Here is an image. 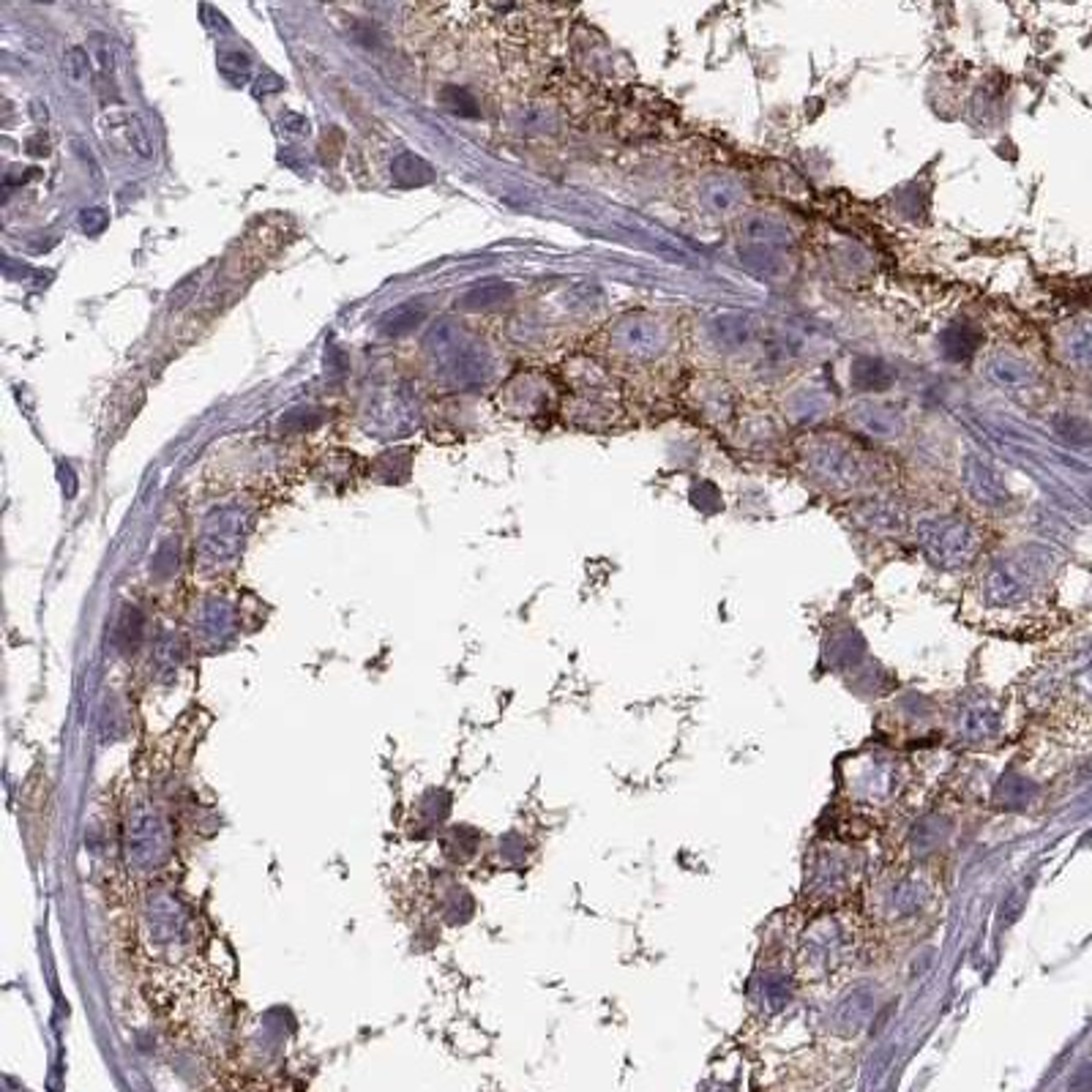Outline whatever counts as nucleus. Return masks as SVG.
Here are the masks:
<instances>
[{
  "mask_svg": "<svg viewBox=\"0 0 1092 1092\" xmlns=\"http://www.w3.org/2000/svg\"><path fill=\"white\" fill-rule=\"evenodd\" d=\"M1032 710L1065 724L1092 726V636L1074 639L1024 683Z\"/></svg>",
  "mask_w": 1092,
  "mask_h": 1092,
  "instance_id": "nucleus-1",
  "label": "nucleus"
},
{
  "mask_svg": "<svg viewBox=\"0 0 1092 1092\" xmlns=\"http://www.w3.org/2000/svg\"><path fill=\"white\" fill-rule=\"evenodd\" d=\"M1049 576L1046 557L1038 549H1021L989 560L975 579V598L992 615H1024L1043 593Z\"/></svg>",
  "mask_w": 1092,
  "mask_h": 1092,
  "instance_id": "nucleus-2",
  "label": "nucleus"
},
{
  "mask_svg": "<svg viewBox=\"0 0 1092 1092\" xmlns=\"http://www.w3.org/2000/svg\"><path fill=\"white\" fill-rule=\"evenodd\" d=\"M800 459H806V468L819 483L839 489L863 486L874 470L871 457L844 435H814V440L803 446Z\"/></svg>",
  "mask_w": 1092,
  "mask_h": 1092,
  "instance_id": "nucleus-3",
  "label": "nucleus"
},
{
  "mask_svg": "<svg viewBox=\"0 0 1092 1092\" xmlns=\"http://www.w3.org/2000/svg\"><path fill=\"white\" fill-rule=\"evenodd\" d=\"M904 784L901 762L888 751H863L844 768V786L847 792L865 806H885L890 803Z\"/></svg>",
  "mask_w": 1092,
  "mask_h": 1092,
  "instance_id": "nucleus-4",
  "label": "nucleus"
},
{
  "mask_svg": "<svg viewBox=\"0 0 1092 1092\" xmlns=\"http://www.w3.org/2000/svg\"><path fill=\"white\" fill-rule=\"evenodd\" d=\"M918 541L939 568H961L975 557L978 539L972 525L956 514H932L918 522Z\"/></svg>",
  "mask_w": 1092,
  "mask_h": 1092,
  "instance_id": "nucleus-5",
  "label": "nucleus"
},
{
  "mask_svg": "<svg viewBox=\"0 0 1092 1092\" xmlns=\"http://www.w3.org/2000/svg\"><path fill=\"white\" fill-rule=\"evenodd\" d=\"M853 950H855V939H853V932L844 926V921L822 918V921H814L811 929L800 939L797 967L806 975L819 978V975H828V972L844 967L847 958L853 956Z\"/></svg>",
  "mask_w": 1092,
  "mask_h": 1092,
  "instance_id": "nucleus-6",
  "label": "nucleus"
},
{
  "mask_svg": "<svg viewBox=\"0 0 1092 1092\" xmlns=\"http://www.w3.org/2000/svg\"><path fill=\"white\" fill-rule=\"evenodd\" d=\"M126 850L137 868H157L169 858L172 839L164 817L154 806H134L126 822Z\"/></svg>",
  "mask_w": 1092,
  "mask_h": 1092,
  "instance_id": "nucleus-7",
  "label": "nucleus"
},
{
  "mask_svg": "<svg viewBox=\"0 0 1092 1092\" xmlns=\"http://www.w3.org/2000/svg\"><path fill=\"white\" fill-rule=\"evenodd\" d=\"M669 342V331L664 328L661 319L650 314H631L615 325L612 344L618 347V355L631 361V364H650L664 355V347Z\"/></svg>",
  "mask_w": 1092,
  "mask_h": 1092,
  "instance_id": "nucleus-8",
  "label": "nucleus"
},
{
  "mask_svg": "<svg viewBox=\"0 0 1092 1092\" xmlns=\"http://www.w3.org/2000/svg\"><path fill=\"white\" fill-rule=\"evenodd\" d=\"M855 877H858L855 855L839 847H828L811 860V874L806 885L808 893L817 899H839L855 885Z\"/></svg>",
  "mask_w": 1092,
  "mask_h": 1092,
  "instance_id": "nucleus-9",
  "label": "nucleus"
},
{
  "mask_svg": "<svg viewBox=\"0 0 1092 1092\" xmlns=\"http://www.w3.org/2000/svg\"><path fill=\"white\" fill-rule=\"evenodd\" d=\"M950 726L964 743L992 740L1000 729V710L983 694H970L953 704Z\"/></svg>",
  "mask_w": 1092,
  "mask_h": 1092,
  "instance_id": "nucleus-10",
  "label": "nucleus"
},
{
  "mask_svg": "<svg viewBox=\"0 0 1092 1092\" xmlns=\"http://www.w3.org/2000/svg\"><path fill=\"white\" fill-rule=\"evenodd\" d=\"M924 904H926V885L918 877L893 879L879 896V907L890 915V921H907L918 915Z\"/></svg>",
  "mask_w": 1092,
  "mask_h": 1092,
  "instance_id": "nucleus-11",
  "label": "nucleus"
},
{
  "mask_svg": "<svg viewBox=\"0 0 1092 1092\" xmlns=\"http://www.w3.org/2000/svg\"><path fill=\"white\" fill-rule=\"evenodd\" d=\"M983 369H986V378H992L994 383L1008 386V389H1018V386H1027V383L1035 380L1032 366L1024 358H1018L1016 353H1008V350H997V353L986 355Z\"/></svg>",
  "mask_w": 1092,
  "mask_h": 1092,
  "instance_id": "nucleus-12",
  "label": "nucleus"
},
{
  "mask_svg": "<svg viewBox=\"0 0 1092 1092\" xmlns=\"http://www.w3.org/2000/svg\"><path fill=\"white\" fill-rule=\"evenodd\" d=\"M1060 347H1063V355L1068 364H1074L1079 369H1092V319L1074 325L1063 336Z\"/></svg>",
  "mask_w": 1092,
  "mask_h": 1092,
  "instance_id": "nucleus-13",
  "label": "nucleus"
},
{
  "mask_svg": "<svg viewBox=\"0 0 1092 1092\" xmlns=\"http://www.w3.org/2000/svg\"><path fill=\"white\" fill-rule=\"evenodd\" d=\"M511 296H514L511 285H503V282H483V285H475L472 290H468V293L459 298V307L468 309V312L494 309V307H503Z\"/></svg>",
  "mask_w": 1092,
  "mask_h": 1092,
  "instance_id": "nucleus-14",
  "label": "nucleus"
},
{
  "mask_svg": "<svg viewBox=\"0 0 1092 1092\" xmlns=\"http://www.w3.org/2000/svg\"><path fill=\"white\" fill-rule=\"evenodd\" d=\"M740 203V189L729 178H713L703 189V205L715 214H729Z\"/></svg>",
  "mask_w": 1092,
  "mask_h": 1092,
  "instance_id": "nucleus-15",
  "label": "nucleus"
},
{
  "mask_svg": "<svg viewBox=\"0 0 1092 1092\" xmlns=\"http://www.w3.org/2000/svg\"><path fill=\"white\" fill-rule=\"evenodd\" d=\"M424 319H426V309H424L421 304H401V307L390 309V312L380 319V328H383L386 336H404V333H410L412 328H418Z\"/></svg>",
  "mask_w": 1092,
  "mask_h": 1092,
  "instance_id": "nucleus-16",
  "label": "nucleus"
},
{
  "mask_svg": "<svg viewBox=\"0 0 1092 1092\" xmlns=\"http://www.w3.org/2000/svg\"><path fill=\"white\" fill-rule=\"evenodd\" d=\"M393 178L401 186H421V183L432 180V167L412 154H404L393 161Z\"/></svg>",
  "mask_w": 1092,
  "mask_h": 1092,
  "instance_id": "nucleus-17",
  "label": "nucleus"
},
{
  "mask_svg": "<svg viewBox=\"0 0 1092 1092\" xmlns=\"http://www.w3.org/2000/svg\"><path fill=\"white\" fill-rule=\"evenodd\" d=\"M90 61L104 85H107V79L115 77V52H112V44L107 36H101V33L90 36Z\"/></svg>",
  "mask_w": 1092,
  "mask_h": 1092,
  "instance_id": "nucleus-18",
  "label": "nucleus"
},
{
  "mask_svg": "<svg viewBox=\"0 0 1092 1092\" xmlns=\"http://www.w3.org/2000/svg\"><path fill=\"white\" fill-rule=\"evenodd\" d=\"M123 132H126V140H129V145H132V151L137 157L154 158V140H151L148 129L143 126V121L137 115H126L123 118Z\"/></svg>",
  "mask_w": 1092,
  "mask_h": 1092,
  "instance_id": "nucleus-19",
  "label": "nucleus"
},
{
  "mask_svg": "<svg viewBox=\"0 0 1092 1092\" xmlns=\"http://www.w3.org/2000/svg\"><path fill=\"white\" fill-rule=\"evenodd\" d=\"M942 342H945V350H947L950 358H964L970 350H975L978 336H975L970 328H964V325H953V328L942 336Z\"/></svg>",
  "mask_w": 1092,
  "mask_h": 1092,
  "instance_id": "nucleus-20",
  "label": "nucleus"
},
{
  "mask_svg": "<svg viewBox=\"0 0 1092 1092\" xmlns=\"http://www.w3.org/2000/svg\"><path fill=\"white\" fill-rule=\"evenodd\" d=\"M860 426L868 432V435H874V437H885V435H890L893 432V418L882 410V407H874V404H868V407H860Z\"/></svg>",
  "mask_w": 1092,
  "mask_h": 1092,
  "instance_id": "nucleus-21",
  "label": "nucleus"
},
{
  "mask_svg": "<svg viewBox=\"0 0 1092 1092\" xmlns=\"http://www.w3.org/2000/svg\"><path fill=\"white\" fill-rule=\"evenodd\" d=\"M853 383H855L858 389L877 390V389H885V386L890 383V375H888V369H885L879 361H871V369H863V364H855Z\"/></svg>",
  "mask_w": 1092,
  "mask_h": 1092,
  "instance_id": "nucleus-22",
  "label": "nucleus"
},
{
  "mask_svg": "<svg viewBox=\"0 0 1092 1092\" xmlns=\"http://www.w3.org/2000/svg\"><path fill=\"white\" fill-rule=\"evenodd\" d=\"M219 69H222V75L230 79L233 85H240V82H246V77H249V58L240 55V52H225V55L219 58Z\"/></svg>",
  "mask_w": 1092,
  "mask_h": 1092,
  "instance_id": "nucleus-23",
  "label": "nucleus"
},
{
  "mask_svg": "<svg viewBox=\"0 0 1092 1092\" xmlns=\"http://www.w3.org/2000/svg\"><path fill=\"white\" fill-rule=\"evenodd\" d=\"M1057 432L1063 437L1074 440V443H1092V426L1087 421H1082V418H1071L1068 415V418L1057 421Z\"/></svg>",
  "mask_w": 1092,
  "mask_h": 1092,
  "instance_id": "nucleus-24",
  "label": "nucleus"
},
{
  "mask_svg": "<svg viewBox=\"0 0 1092 1092\" xmlns=\"http://www.w3.org/2000/svg\"><path fill=\"white\" fill-rule=\"evenodd\" d=\"M66 75L75 79V82H82V79L90 75V55H87V50H82V47H72L69 52H66Z\"/></svg>",
  "mask_w": 1092,
  "mask_h": 1092,
  "instance_id": "nucleus-25",
  "label": "nucleus"
},
{
  "mask_svg": "<svg viewBox=\"0 0 1092 1092\" xmlns=\"http://www.w3.org/2000/svg\"><path fill=\"white\" fill-rule=\"evenodd\" d=\"M443 101L454 110V112H462V115H475V99L470 96L465 87H448L446 93H443Z\"/></svg>",
  "mask_w": 1092,
  "mask_h": 1092,
  "instance_id": "nucleus-26",
  "label": "nucleus"
},
{
  "mask_svg": "<svg viewBox=\"0 0 1092 1092\" xmlns=\"http://www.w3.org/2000/svg\"><path fill=\"white\" fill-rule=\"evenodd\" d=\"M1068 1092H1092V1065L1082 1068V1071L1076 1074V1079L1071 1082V1090Z\"/></svg>",
  "mask_w": 1092,
  "mask_h": 1092,
  "instance_id": "nucleus-27",
  "label": "nucleus"
},
{
  "mask_svg": "<svg viewBox=\"0 0 1092 1092\" xmlns=\"http://www.w3.org/2000/svg\"><path fill=\"white\" fill-rule=\"evenodd\" d=\"M82 227H85L87 233L101 230V227H104V214H101V211H85V214H82Z\"/></svg>",
  "mask_w": 1092,
  "mask_h": 1092,
  "instance_id": "nucleus-28",
  "label": "nucleus"
},
{
  "mask_svg": "<svg viewBox=\"0 0 1092 1092\" xmlns=\"http://www.w3.org/2000/svg\"><path fill=\"white\" fill-rule=\"evenodd\" d=\"M282 126H287L293 134H307V132H309V121H307V118H298V115H285V118H282Z\"/></svg>",
  "mask_w": 1092,
  "mask_h": 1092,
  "instance_id": "nucleus-29",
  "label": "nucleus"
}]
</instances>
